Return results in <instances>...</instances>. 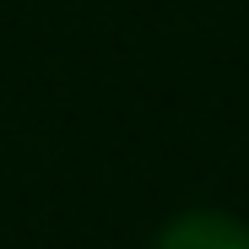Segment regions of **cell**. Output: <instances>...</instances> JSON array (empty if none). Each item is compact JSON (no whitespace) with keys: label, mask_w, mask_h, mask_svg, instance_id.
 I'll return each mask as SVG.
<instances>
[{"label":"cell","mask_w":249,"mask_h":249,"mask_svg":"<svg viewBox=\"0 0 249 249\" xmlns=\"http://www.w3.org/2000/svg\"><path fill=\"white\" fill-rule=\"evenodd\" d=\"M152 249H249V228L228 212H184L157 233Z\"/></svg>","instance_id":"cell-1"}]
</instances>
